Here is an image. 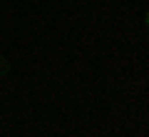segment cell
I'll list each match as a JSON object with an SVG mask.
<instances>
[{"label": "cell", "mask_w": 149, "mask_h": 137, "mask_svg": "<svg viewBox=\"0 0 149 137\" xmlns=\"http://www.w3.org/2000/svg\"><path fill=\"white\" fill-rule=\"evenodd\" d=\"M8 72H10V63L5 58H0V77H5Z\"/></svg>", "instance_id": "obj_1"}, {"label": "cell", "mask_w": 149, "mask_h": 137, "mask_svg": "<svg viewBox=\"0 0 149 137\" xmlns=\"http://www.w3.org/2000/svg\"><path fill=\"white\" fill-rule=\"evenodd\" d=\"M144 25L149 27V13H147V15H144Z\"/></svg>", "instance_id": "obj_2"}, {"label": "cell", "mask_w": 149, "mask_h": 137, "mask_svg": "<svg viewBox=\"0 0 149 137\" xmlns=\"http://www.w3.org/2000/svg\"><path fill=\"white\" fill-rule=\"evenodd\" d=\"M0 58H3V53H0Z\"/></svg>", "instance_id": "obj_3"}]
</instances>
